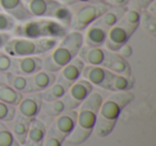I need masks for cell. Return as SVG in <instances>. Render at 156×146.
<instances>
[{"label": "cell", "mask_w": 156, "mask_h": 146, "mask_svg": "<svg viewBox=\"0 0 156 146\" xmlns=\"http://www.w3.org/2000/svg\"><path fill=\"white\" fill-rule=\"evenodd\" d=\"M134 100V94L130 91L113 92L106 99H103L96 116L93 132L98 137H105L113 130L120 114L126 106Z\"/></svg>", "instance_id": "cell-1"}, {"label": "cell", "mask_w": 156, "mask_h": 146, "mask_svg": "<svg viewBox=\"0 0 156 146\" xmlns=\"http://www.w3.org/2000/svg\"><path fill=\"white\" fill-rule=\"evenodd\" d=\"M83 45V34L80 31L69 30L57 45L43 58V69L57 74L63 66L76 58Z\"/></svg>", "instance_id": "cell-2"}, {"label": "cell", "mask_w": 156, "mask_h": 146, "mask_svg": "<svg viewBox=\"0 0 156 146\" xmlns=\"http://www.w3.org/2000/svg\"><path fill=\"white\" fill-rule=\"evenodd\" d=\"M104 96L100 92H92L88 98L79 106L77 111V120L74 130L65 139L69 144H81L88 140L93 132L96 116Z\"/></svg>", "instance_id": "cell-3"}, {"label": "cell", "mask_w": 156, "mask_h": 146, "mask_svg": "<svg viewBox=\"0 0 156 146\" xmlns=\"http://www.w3.org/2000/svg\"><path fill=\"white\" fill-rule=\"evenodd\" d=\"M81 77L89 81L92 85L110 92L130 91L135 83L132 77L118 75L105 67L94 65H85Z\"/></svg>", "instance_id": "cell-4"}, {"label": "cell", "mask_w": 156, "mask_h": 146, "mask_svg": "<svg viewBox=\"0 0 156 146\" xmlns=\"http://www.w3.org/2000/svg\"><path fill=\"white\" fill-rule=\"evenodd\" d=\"M58 41L55 37H11L3 47V51L10 57L42 56L49 52L57 45Z\"/></svg>", "instance_id": "cell-5"}, {"label": "cell", "mask_w": 156, "mask_h": 146, "mask_svg": "<svg viewBox=\"0 0 156 146\" xmlns=\"http://www.w3.org/2000/svg\"><path fill=\"white\" fill-rule=\"evenodd\" d=\"M32 17L47 18L58 22L69 29L72 13L60 0H24Z\"/></svg>", "instance_id": "cell-6"}, {"label": "cell", "mask_w": 156, "mask_h": 146, "mask_svg": "<svg viewBox=\"0 0 156 146\" xmlns=\"http://www.w3.org/2000/svg\"><path fill=\"white\" fill-rule=\"evenodd\" d=\"M72 13L69 30L83 32L91 24L103 15L110 5L107 2L75 3L69 5Z\"/></svg>", "instance_id": "cell-7"}, {"label": "cell", "mask_w": 156, "mask_h": 146, "mask_svg": "<svg viewBox=\"0 0 156 146\" xmlns=\"http://www.w3.org/2000/svg\"><path fill=\"white\" fill-rule=\"evenodd\" d=\"M32 26L37 27L29 28L24 25H16L15 29L13 30L14 34L20 37H30V39H40V37H55L61 39L65 33L69 31L66 27L62 26L58 22L47 18H40L37 20L29 19Z\"/></svg>", "instance_id": "cell-8"}, {"label": "cell", "mask_w": 156, "mask_h": 146, "mask_svg": "<svg viewBox=\"0 0 156 146\" xmlns=\"http://www.w3.org/2000/svg\"><path fill=\"white\" fill-rule=\"evenodd\" d=\"M137 27L127 24L124 19L111 27L107 32V39L104 47L110 51L117 52L123 45H125L137 30Z\"/></svg>", "instance_id": "cell-9"}, {"label": "cell", "mask_w": 156, "mask_h": 146, "mask_svg": "<svg viewBox=\"0 0 156 146\" xmlns=\"http://www.w3.org/2000/svg\"><path fill=\"white\" fill-rule=\"evenodd\" d=\"M93 90V85L89 81L83 78H79L67 89L66 93L63 96L62 99L65 103V109L76 110L88 98Z\"/></svg>", "instance_id": "cell-10"}, {"label": "cell", "mask_w": 156, "mask_h": 146, "mask_svg": "<svg viewBox=\"0 0 156 146\" xmlns=\"http://www.w3.org/2000/svg\"><path fill=\"white\" fill-rule=\"evenodd\" d=\"M112 52L105 47H91L83 44L78 52L77 57L86 65H94L107 68L110 63Z\"/></svg>", "instance_id": "cell-11"}, {"label": "cell", "mask_w": 156, "mask_h": 146, "mask_svg": "<svg viewBox=\"0 0 156 146\" xmlns=\"http://www.w3.org/2000/svg\"><path fill=\"white\" fill-rule=\"evenodd\" d=\"M43 69V58L40 56L12 57L10 71L16 75L30 76Z\"/></svg>", "instance_id": "cell-12"}, {"label": "cell", "mask_w": 156, "mask_h": 146, "mask_svg": "<svg viewBox=\"0 0 156 146\" xmlns=\"http://www.w3.org/2000/svg\"><path fill=\"white\" fill-rule=\"evenodd\" d=\"M76 120H77V110H65L63 113L55 117L54 123L50 125L48 130L65 141V139L75 128Z\"/></svg>", "instance_id": "cell-13"}, {"label": "cell", "mask_w": 156, "mask_h": 146, "mask_svg": "<svg viewBox=\"0 0 156 146\" xmlns=\"http://www.w3.org/2000/svg\"><path fill=\"white\" fill-rule=\"evenodd\" d=\"M43 105V100L40 93H29L27 96H23L22 100L16 106V115L32 120L40 114Z\"/></svg>", "instance_id": "cell-14"}, {"label": "cell", "mask_w": 156, "mask_h": 146, "mask_svg": "<svg viewBox=\"0 0 156 146\" xmlns=\"http://www.w3.org/2000/svg\"><path fill=\"white\" fill-rule=\"evenodd\" d=\"M85 65L86 64L80 59L76 57L58 71L56 80L63 83L67 88H69L74 82L77 81L79 78H81V73H83Z\"/></svg>", "instance_id": "cell-15"}, {"label": "cell", "mask_w": 156, "mask_h": 146, "mask_svg": "<svg viewBox=\"0 0 156 146\" xmlns=\"http://www.w3.org/2000/svg\"><path fill=\"white\" fill-rule=\"evenodd\" d=\"M0 9L18 23L33 18L24 0H0Z\"/></svg>", "instance_id": "cell-16"}, {"label": "cell", "mask_w": 156, "mask_h": 146, "mask_svg": "<svg viewBox=\"0 0 156 146\" xmlns=\"http://www.w3.org/2000/svg\"><path fill=\"white\" fill-rule=\"evenodd\" d=\"M57 75L45 69L37 71L35 74L27 76L29 85V93H41L47 88H49L56 81Z\"/></svg>", "instance_id": "cell-17"}, {"label": "cell", "mask_w": 156, "mask_h": 146, "mask_svg": "<svg viewBox=\"0 0 156 146\" xmlns=\"http://www.w3.org/2000/svg\"><path fill=\"white\" fill-rule=\"evenodd\" d=\"M108 30L94 22L85 30L83 44L91 47H104Z\"/></svg>", "instance_id": "cell-18"}, {"label": "cell", "mask_w": 156, "mask_h": 146, "mask_svg": "<svg viewBox=\"0 0 156 146\" xmlns=\"http://www.w3.org/2000/svg\"><path fill=\"white\" fill-rule=\"evenodd\" d=\"M46 127L42 120H37V117L33 118L29 125L28 134L25 143L32 146H42L43 141L46 135Z\"/></svg>", "instance_id": "cell-19"}, {"label": "cell", "mask_w": 156, "mask_h": 146, "mask_svg": "<svg viewBox=\"0 0 156 146\" xmlns=\"http://www.w3.org/2000/svg\"><path fill=\"white\" fill-rule=\"evenodd\" d=\"M125 10L126 7H110L95 22L98 24H100L102 27H104L105 29L109 30L111 27H113L117 23H119L121 20Z\"/></svg>", "instance_id": "cell-20"}, {"label": "cell", "mask_w": 156, "mask_h": 146, "mask_svg": "<svg viewBox=\"0 0 156 146\" xmlns=\"http://www.w3.org/2000/svg\"><path fill=\"white\" fill-rule=\"evenodd\" d=\"M31 120H28L24 117H20L18 115H15V117L10 123V130L12 131L14 137L17 140V142L20 145H24L28 134L29 125Z\"/></svg>", "instance_id": "cell-21"}, {"label": "cell", "mask_w": 156, "mask_h": 146, "mask_svg": "<svg viewBox=\"0 0 156 146\" xmlns=\"http://www.w3.org/2000/svg\"><path fill=\"white\" fill-rule=\"evenodd\" d=\"M107 69L118 75L125 76V77H132V68L126 61V59L122 58L117 52H112L110 63H109Z\"/></svg>", "instance_id": "cell-22"}, {"label": "cell", "mask_w": 156, "mask_h": 146, "mask_svg": "<svg viewBox=\"0 0 156 146\" xmlns=\"http://www.w3.org/2000/svg\"><path fill=\"white\" fill-rule=\"evenodd\" d=\"M5 75L8 85H10L13 90L17 91L22 94H29L28 79H27L26 76L16 75V74L11 73V71H8Z\"/></svg>", "instance_id": "cell-23"}, {"label": "cell", "mask_w": 156, "mask_h": 146, "mask_svg": "<svg viewBox=\"0 0 156 146\" xmlns=\"http://www.w3.org/2000/svg\"><path fill=\"white\" fill-rule=\"evenodd\" d=\"M67 89H69L67 86H65L63 83H61V82L56 80L49 88L44 90L40 94H41L42 100L43 101H52V100H56V99L63 98Z\"/></svg>", "instance_id": "cell-24"}, {"label": "cell", "mask_w": 156, "mask_h": 146, "mask_svg": "<svg viewBox=\"0 0 156 146\" xmlns=\"http://www.w3.org/2000/svg\"><path fill=\"white\" fill-rule=\"evenodd\" d=\"M23 96L24 95L22 93L13 90L7 83H1L0 82V101L16 107L20 103V101L22 100Z\"/></svg>", "instance_id": "cell-25"}, {"label": "cell", "mask_w": 156, "mask_h": 146, "mask_svg": "<svg viewBox=\"0 0 156 146\" xmlns=\"http://www.w3.org/2000/svg\"><path fill=\"white\" fill-rule=\"evenodd\" d=\"M43 112L50 118H55L61 113L65 111V103L62 98L56 99L52 101H43L42 105V109Z\"/></svg>", "instance_id": "cell-26"}, {"label": "cell", "mask_w": 156, "mask_h": 146, "mask_svg": "<svg viewBox=\"0 0 156 146\" xmlns=\"http://www.w3.org/2000/svg\"><path fill=\"white\" fill-rule=\"evenodd\" d=\"M140 26L143 28V30L151 36H156V19L155 16L150 14L145 10L141 11V20Z\"/></svg>", "instance_id": "cell-27"}, {"label": "cell", "mask_w": 156, "mask_h": 146, "mask_svg": "<svg viewBox=\"0 0 156 146\" xmlns=\"http://www.w3.org/2000/svg\"><path fill=\"white\" fill-rule=\"evenodd\" d=\"M0 146H22L3 122H0Z\"/></svg>", "instance_id": "cell-28"}, {"label": "cell", "mask_w": 156, "mask_h": 146, "mask_svg": "<svg viewBox=\"0 0 156 146\" xmlns=\"http://www.w3.org/2000/svg\"><path fill=\"white\" fill-rule=\"evenodd\" d=\"M122 19L125 20L127 24L139 28L141 20V10L137 9V8H130L129 9V8L126 7V10L124 12Z\"/></svg>", "instance_id": "cell-29"}, {"label": "cell", "mask_w": 156, "mask_h": 146, "mask_svg": "<svg viewBox=\"0 0 156 146\" xmlns=\"http://www.w3.org/2000/svg\"><path fill=\"white\" fill-rule=\"evenodd\" d=\"M16 107L0 101V122L9 123L15 117Z\"/></svg>", "instance_id": "cell-30"}, {"label": "cell", "mask_w": 156, "mask_h": 146, "mask_svg": "<svg viewBox=\"0 0 156 146\" xmlns=\"http://www.w3.org/2000/svg\"><path fill=\"white\" fill-rule=\"evenodd\" d=\"M16 27V20L5 12H0V32L11 33Z\"/></svg>", "instance_id": "cell-31"}, {"label": "cell", "mask_w": 156, "mask_h": 146, "mask_svg": "<svg viewBox=\"0 0 156 146\" xmlns=\"http://www.w3.org/2000/svg\"><path fill=\"white\" fill-rule=\"evenodd\" d=\"M63 142L64 141L62 139H60L57 134H55L50 130H47L42 146H61Z\"/></svg>", "instance_id": "cell-32"}, {"label": "cell", "mask_w": 156, "mask_h": 146, "mask_svg": "<svg viewBox=\"0 0 156 146\" xmlns=\"http://www.w3.org/2000/svg\"><path fill=\"white\" fill-rule=\"evenodd\" d=\"M12 63V57H10L5 51L0 50V73L5 74L10 71Z\"/></svg>", "instance_id": "cell-33"}, {"label": "cell", "mask_w": 156, "mask_h": 146, "mask_svg": "<svg viewBox=\"0 0 156 146\" xmlns=\"http://www.w3.org/2000/svg\"><path fill=\"white\" fill-rule=\"evenodd\" d=\"M117 54H119V56H121L122 58L128 59V58H130V56L133 54V48H132V46H129L127 43H126L125 45H123L119 50H118Z\"/></svg>", "instance_id": "cell-34"}, {"label": "cell", "mask_w": 156, "mask_h": 146, "mask_svg": "<svg viewBox=\"0 0 156 146\" xmlns=\"http://www.w3.org/2000/svg\"><path fill=\"white\" fill-rule=\"evenodd\" d=\"M65 5H75V3H90V2H106V0H60Z\"/></svg>", "instance_id": "cell-35"}, {"label": "cell", "mask_w": 156, "mask_h": 146, "mask_svg": "<svg viewBox=\"0 0 156 146\" xmlns=\"http://www.w3.org/2000/svg\"><path fill=\"white\" fill-rule=\"evenodd\" d=\"M110 7H127L130 0H106Z\"/></svg>", "instance_id": "cell-36"}, {"label": "cell", "mask_w": 156, "mask_h": 146, "mask_svg": "<svg viewBox=\"0 0 156 146\" xmlns=\"http://www.w3.org/2000/svg\"><path fill=\"white\" fill-rule=\"evenodd\" d=\"M134 1L137 5V9L142 11V10L147 9V8L149 7L153 1H155V0H134Z\"/></svg>", "instance_id": "cell-37"}, {"label": "cell", "mask_w": 156, "mask_h": 146, "mask_svg": "<svg viewBox=\"0 0 156 146\" xmlns=\"http://www.w3.org/2000/svg\"><path fill=\"white\" fill-rule=\"evenodd\" d=\"M12 37L11 33L7 32H0V50L3 49V47L5 46V44L9 42V40Z\"/></svg>", "instance_id": "cell-38"}, {"label": "cell", "mask_w": 156, "mask_h": 146, "mask_svg": "<svg viewBox=\"0 0 156 146\" xmlns=\"http://www.w3.org/2000/svg\"><path fill=\"white\" fill-rule=\"evenodd\" d=\"M24 146H32V145H29V144H27V143H25V144H24Z\"/></svg>", "instance_id": "cell-39"}]
</instances>
